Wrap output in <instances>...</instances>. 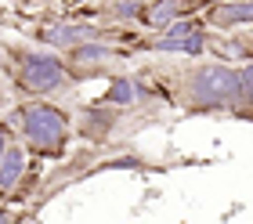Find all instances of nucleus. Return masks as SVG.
Listing matches in <instances>:
<instances>
[{
  "mask_svg": "<svg viewBox=\"0 0 253 224\" xmlns=\"http://www.w3.org/2000/svg\"><path fill=\"white\" fill-rule=\"evenodd\" d=\"M101 101L116 105V109H134V105L141 101V94H137V80L134 76H112L109 80V90L101 94Z\"/></svg>",
  "mask_w": 253,
  "mask_h": 224,
  "instance_id": "9b49d317",
  "label": "nucleus"
},
{
  "mask_svg": "<svg viewBox=\"0 0 253 224\" xmlns=\"http://www.w3.org/2000/svg\"><path fill=\"white\" fill-rule=\"evenodd\" d=\"M0 65H4V47H0Z\"/></svg>",
  "mask_w": 253,
  "mask_h": 224,
  "instance_id": "dca6fc26",
  "label": "nucleus"
},
{
  "mask_svg": "<svg viewBox=\"0 0 253 224\" xmlns=\"http://www.w3.org/2000/svg\"><path fill=\"white\" fill-rule=\"evenodd\" d=\"M145 4L148 0H112L109 15H112V22H137L141 11H145Z\"/></svg>",
  "mask_w": 253,
  "mask_h": 224,
  "instance_id": "ddd939ff",
  "label": "nucleus"
},
{
  "mask_svg": "<svg viewBox=\"0 0 253 224\" xmlns=\"http://www.w3.org/2000/svg\"><path fill=\"white\" fill-rule=\"evenodd\" d=\"M65 54H69V65H84L87 73H94V69L109 65L112 58H120L126 51H120V47H112L105 40H87V44H80V47H69Z\"/></svg>",
  "mask_w": 253,
  "mask_h": 224,
  "instance_id": "6e6552de",
  "label": "nucleus"
},
{
  "mask_svg": "<svg viewBox=\"0 0 253 224\" xmlns=\"http://www.w3.org/2000/svg\"><path fill=\"white\" fill-rule=\"evenodd\" d=\"M210 33H235L253 26V0H210L203 11Z\"/></svg>",
  "mask_w": 253,
  "mask_h": 224,
  "instance_id": "20e7f679",
  "label": "nucleus"
},
{
  "mask_svg": "<svg viewBox=\"0 0 253 224\" xmlns=\"http://www.w3.org/2000/svg\"><path fill=\"white\" fill-rule=\"evenodd\" d=\"M120 112L116 109H105V101H94L84 109V120H80V137L87 141H105L112 134V127H116Z\"/></svg>",
  "mask_w": 253,
  "mask_h": 224,
  "instance_id": "1a4fd4ad",
  "label": "nucleus"
},
{
  "mask_svg": "<svg viewBox=\"0 0 253 224\" xmlns=\"http://www.w3.org/2000/svg\"><path fill=\"white\" fill-rule=\"evenodd\" d=\"M213 33L210 29H199V33H188V37H152L145 44V51H156V54H185V58H195L210 47Z\"/></svg>",
  "mask_w": 253,
  "mask_h": 224,
  "instance_id": "0eeeda50",
  "label": "nucleus"
},
{
  "mask_svg": "<svg viewBox=\"0 0 253 224\" xmlns=\"http://www.w3.org/2000/svg\"><path fill=\"white\" fill-rule=\"evenodd\" d=\"M11 137H15V134H11V127H7V123H0V156H4V148L11 145Z\"/></svg>",
  "mask_w": 253,
  "mask_h": 224,
  "instance_id": "4468645a",
  "label": "nucleus"
},
{
  "mask_svg": "<svg viewBox=\"0 0 253 224\" xmlns=\"http://www.w3.org/2000/svg\"><path fill=\"white\" fill-rule=\"evenodd\" d=\"M11 62H15V90L18 94H29V98H51V94H58L69 87V65L62 62L58 54L51 51H26V47H15L11 51Z\"/></svg>",
  "mask_w": 253,
  "mask_h": 224,
  "instance_id": "7ed1b4c3",
  "label": "nucleus"
},
{
  "mask_svg": "<svg viewBox=\"0 0 253 224\" xmlns=\"http://www.w3.org/2000/svg\"><path fill=\"white\" fill-rule=\"evenodd\" d=\"M37 37H40V44H51V47H58V51H69V47H80L87 40H109V37H116V33L105 29V26H90V22H58V26L40 29Z\"/></svg>",
  "mask_w": 253,
  "mask_h": 224,
  "instance_id": "39448f33",
  "label": "nucleus"
},
{
  "mask_svg": "<svg viewBox=\"0 0 253 224\" xmlns=\"http://www.w3.org/2000/svg\"><path fill=\"white\" fill-rule=\"evenodd\" d=\"M232 116H235V120H250L253 123V58L239 69V98L232 105Z\"/></svg>",
  "mask_w": 253,
  "mask_h": 224,
  "instance_id": "f8f14e48",
  "label": "nucleus"
},
{
  "mask_svg": "<svg viewBox=\"0 0 253 224\" xmlns=\"http://www.w3.org/2000/svg\"><path fill=\"white\" fill-rule=\"evenodd\" d=\"M22 178H26V148L11 141L0 156V195H15Z\"/></svg>",
  "mask_w": 253,
  "mask_h": 224,
  "instance_id": "9d476101",
  "label": "nucleus"
},
{
  "mask_svg": "<svg viewBox=\"0 0 253 224\" xmlns=\"http://www.w3.org/2000/svg\"><path fill=\"white\" fill-rule=\"evenodd\" d=\"M206 4H210V0H148L141 18H137V26L152 29V33H163L170 22L188 18L195 11H206Z\"/></svg>",
  "mask_w": 253,
  "mask_h": 224,
  "instance_id": "423d86ee",
  "label": "nucleus"
},
{
  "mask_svg": "<svg viewBox=\"0 0 253 224\" xmlns=\"http://www.w3.org/2000/svg\"><path fill=\"white\" fill-rule=\"evenodd\" d=\"M0 221H15V214H11V210H0Z\"/></svg>",
  "mask_w": 253,
  "mask_h": 224,
  "instance_id": "2eb2a0df",
  "label": "nucleus"
},
{
  "mask_svg": "<svg viewBox=\"0 0 253 224\" xmlns=\"http://www.w3.org/2000/svg\"><path fill=\"white\" fill-rule=\"evenodd\" d=\"M18 131L26 137V148L43 159H54L69 148V116L43 98L18 105Z\"/></svg>",
  "mask_w": 253,
  "mask_h": 224,
  "instance_id": "f03ea898",
  "label": "nucleus"
},
{
  "mask_svg": "<svg viewBox=\"0 0 253 224\" xmlns=\"http://www.w3.org/2000/svg\"><path fill=\"white\" fill-rule=\"evenodd\" d=\"M239 98V69L224 62H203L181 76V105L192 116L232 112Z\"/></svg>",
  "mask_w": 253,
  "mask_h": 224,
  "instance_id": "f257e3e1",
  "label": "nucleus"
}]
</instances>
